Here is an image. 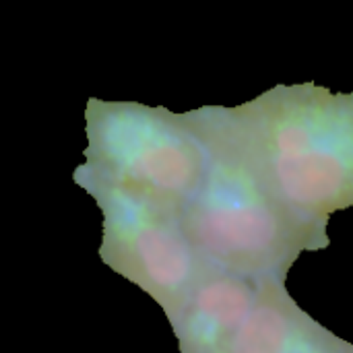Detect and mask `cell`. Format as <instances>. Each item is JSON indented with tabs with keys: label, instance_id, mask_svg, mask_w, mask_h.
<instances>
[{
	"label": "cell",
	"instance_id": "cell-1",
	"mask_svg": "<svg viewBox=\"0 0 353 353\" xmlns=\"http://www.w3.org/2000/svg\"><path fill=\"white\" fill-rule=\"evenodd\" d=\"M188 118L205 143L207 168L180 217L211 273L285 281L304 252L331 244L327 223L302 217L269 188L217 105L188 112Z\"/></svg>",
	"mask_w": 353,
	"mask_h": 353
},
{
	"label": "cell",
	"instance_id": "cell-2",
	"mask_svg": "<svg viewBox=\"0 0 353 353\" xmlns=\"http://www.w3.org/2000/svg\"><path fill=\"white\" fill-rule=\"evenodd\" d=\"M232 139L269 188L306 219L353 207V93L316 83L277 85L219 108Z\"/></svg>",
	"mask_w": 353,
	"mask_h": 353
},
{
	"label": "cell",
	"instance_id": "cell-3",
	"mask_svg": "<svg viewBox=\"0 0 353 353\" xmlns=\"http://www.w3.org/2000/svg\"><path fill=\"white\" fill-rule=\"evenodd\" d=\"M87 163L74 174L95 178L182 209L199 188L207 149L188 114L141 103L89 99Z\"/></svg>",
	"mask_w": 353,
	"mask_h": 353
},
{
	"label": "cell",
	"instance_id": "cell-4",
	"mask_svg": "<svg viewBox=\"0 0 353 353\" xmlns=\"http://www.w3.org/2000/svg\"><path fill=\"white\" fill-rule=\"evenodd\" d=\"M170 325L180 353H353L271 277L209 271Z\"/></svg>",
	"mask_w": 353,
	"mask_h": 353
},
{
	"label": "cell",
	"instance_id": "cell-5",
	"mask_svg": "<svg viewBox=\"0 0 353 353\" xmlns=\"http://www.w3.org/2000/svg\"><path fill=\"white\" fill-rule=\"evenodd\" d=\"M103 213L99 259L151 296L172 323L209 269L192 246L180 209L145 194L74 174Z\"/></svg>",
	"mask_w": 353,
	"mask_h": 353
}]
</instances>
